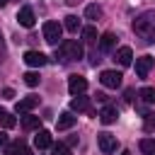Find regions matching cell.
I'll use <instances>...</instances> for the list:
<instances>
[{
  "label": "cell",
  "mask_w": 155,
  "mask_h": 155,
  "mask_svg": "<svg viewBox=\"0 0 155 155\" xmlns=\"http://www.w3.org/2000/svg\"><path fill=\"white\" fill-rule=\"evenodd\" d=\"M121 155H128V153H121Z\"/></svg>",
  "instance_id": "cell-32"
},
{
  "label": "cell",
  "mask_w": 155,
  "mask_h": 155,
  "mask_svg": "<svg viewBox=\"0 0 155 155\" xmlns=\"http://www.w3.org/2000/svg\"><path fill=\"white\" fill-rule=\"evenodd\" d=\"M114 44H116V36H114L111 31H107V34L99 36V48H102V51H111Z\"/></svg>",
  "instance_id": "cell-18"
},
{
  "label": "cell",
  "mask_w": 155,
  "mask_h": 155,
  "mask_svg": "<svg viewBox=\"0 0 155 155\" xmlns=\"http://www.w3.org/2000/svg\"><path fill=\"white\" fill-rule=\"evenodd\" d=\"M138 97L145 102V104H155V87H143L138 92Z\"/></svg>",
  "instance_id": "cell-20"
},
{
  "label": "cell",
  "mask_w": 155,
  "mask_h": 155,
  "mask_svg": "<svg viewBox=\"0 0 155 155\" xmlns=\"http://www.w3.org/2000/svg\"><path fill=\"white\" fill-rule=\"evenodd\" d=\"M39 126H41V119L39 116H31V114H24L22 116V128L24 131H39Z\"/></svg>",
  "instance_id": "cell-13"
},
{
  "label": "cell",
  "mask_w": 155,
  "mask_h": 155,
  "mask_svg": "<svg viewBox=\"0 0 155 155\" xmlns=\"http://www.w3.org/2000/svg\"><path fill=\"white\" fill-rule=\"evenodd\" d=\"M2 97H5V99H12V97H15V90L5 87V90H2Z\"/></svg>",
  "instance_id": "cell-27"
},
{
  "label": "cell",
  "mask_w": 155,
  "mask_h": 155,
  "mask_svg": "<svg viewBox=\"0 0 155 155\" xmlns=\"http://www.w3.org/2000/svg\"><path fill=\"white\" fill-rule=\"evenodd\" d=\"M116 119H119L116 107H104V109L99 111V121H102V124H114Z\"/></svg>",
  "instance_id": "cell-12"
},
{
  "label": "cell",
  "mask_w": 155,
  "mask_h": 155,
  "mask_svg": "<svg viewBox=\"0 0 155 155\" xmlns=\"http://www.w3.org/2000/svg\"><path fill=\"white\" fill-rule=\"evenodd\" d=\"M99 82H102L104 87H111V90H116V87H121V73H119V70H102V75H99Z\"/></svg>",
  "instance_id": "cell-5"
},
{
  "label": "cell",
  "mask_w": 155,
  "mask_h": 155,
  "mask_svg": "<svg viewBox=\"0 0 155 155\" xmlns=\"http://www.w3.org/2000/svg\"><path fill=\"white\" fill-rule=\"evenodd\" d=\"M7 155H31V150L27 148L24 140H15V143L7 148Z\"/></svg>",
  "instance_id": "cell-17"
},
{
  "label": "cell",
  "mask_w": 155,
  "mask_h": 155,
  "mask_svg": "<svg viewBox=\"0 0 155 155\" xmlns=\"http://www.w3.org/2000/svg\"><path fill=\"white\" fill-rule=\"evenodd\" d=\"M82 39L87 41V44H92V41H97V27H82Z\"/></svg>",
  "instance_id": "cell-23"
},
{
  "label": "cell",
  "mask_w": 155,
  "mask_h": 155,
  "mask_svg": "<svg viewBox=\"0 0 155 155\" xmlns=\"http://www.w3.org/2000/svg\"><path fill=\"white\" fill-rule=\"evenodd\" d=\"M36 104H39V97L29 94V97H24V99H19V102H17L15 111H17V114H27V111H31V109H34Z\"/></svg>",
  "instance_id": "cell-10"
},
{
  "label": "cell",
  "mask_w": 155,
  "mask_h": 155,
  "mask_svg": "<svg viewBox=\"0 0 155 155\" xmlns=\"http://www.w3.org/2000/svg\"><path fill=\"white\" fill-rule=\"evenodd\" d=\"M68 5H78V2H82V0H65Z\"/></svg>",
  "instance_id": "cell-29"
},
{
  "label": "cell",
  "mask_w": 155,
  "mask_h": 155,
  "mask_svg": "<svg viewBox=\"0 0 155 155\" xmlns=\"http://www.w3.org/2000/svg\"><path fill=\"white\" fill-rule=\"evenodd\" d=\"M34 145L39 148V150H44V148H48L51 145V133L48 131H36V136H34Z\"/></svg>",
  "instance_id": "cell-14"
},
{
  "label": "cell",
  "mask_w": 155,
  "mask_h": 155,
  "mask_svg": "<svg viewBox=\"0 0 155 155\" xmlns=\"http://www.w3.org/2000/svg\"><path fill=\"white\" fill-rule=\"evenodd\" d=\"M2 143H5V136H2V133H0V145H2Z\"/></svg>",
  "instance_id": "cell-31"
},
{
  "label": "cell",
  "mask_w": 155,
  "mask_h": 155,
  "mask_svg": "<svg viewBox=\"0 0 155 155\" xmlns=\"http://www.w3.org/2000/svg\"><path fill=\"white\" fill-rule=\"evenodd\" d=\"M114 61H119V65H121V68H126V65H131V61H133V51H131L128 46H121V48L116 51Z\"/></svg>",
  "instance_id": "cell-11"
},
{
  "label": "cell",
  "mask_w": 155,
  "mask_h": 155,
  "mask_svg": "<svg viewBox=\"0 0 155 155\" xmlns=\"http://www.w3.org/2000/svg\"><path fill=\"white\" fill-rule=\"evenodd\" d=\"M22 78H24V82H27L29 87H36V85H39V80H41V78H39V73H34V70H29V73H24Z\"/></svg>",
  "instance_id": "cell-25"
},
{
  "label": "cell",
  "mask_w": 155,
  "mask_h": 155,
  "mask_svg": "<svg viewBox=\"0 0 155 155\" xmlns=\"http://www.w3.org/2000/svg\"><path fill=\"white\" fill-rule=\"evenodd\" d=\"M7 2H10V0H0V7H5V5H7Z\"/></svg>",
  "instance_id": "cell-30"
},
{
  "label": "cell",
  "mask_w": 155,
  "mask_h": 155,
  "mask_svg": "<svg viewBox=\"0 0 155 155\" xmlns=\"http://www.w3.org/2000/svg\"><path fill=\"white\" fill-rule=\"evenodd\" d=\"M61 34H63V27L58 22H44V41L46 44H58L61 41Z\"/></svg>",
  "instance_id": "cell-3"
},
{
  "label": "cell",
  "mask_w": 155,
  "mask_h": 155,
  "mask_svg": "<svg viewBox=\"0 0 155 155\" xmlns=\"http://www.w3.org/2000/svg\"><path fill=\"white\" fill-rule=\"evenodd\" d=\"M0 126H2V128H12V126H17V119H15L7 109H2V107H0Z\"/></svg>",
  "instance_id": "cell-19"
},
{
  "label": "cell",
  "mask_w": 155,
  "mask_h": 155,
  "mask_svg": "<svg viewBox=\"0 0 155 155\" xmlns=\"http://www.w3.org/2000/svg\"><path fill=\"white\" fill-rule=\"evenodd\" d=\"M140 153L143 155H155V138H143L140 140Z\"/></svg>",
  "instance_id": "cell-21"
},
{
  "label": "cell",
  "mask_w": 155,
  "mask_h": 155,
  "mask_svg": "<svg viewBox=\"0 0 155 155\" xmlns=\"http://www.w3.org/2000/svg\"><path fill=\"white\" fill-rule=\"evenodd\" d=\"M5 61V41H2V34H0V63Z\"/></svg>",
  "instance_id": "cell-28"
},
{
  "label": "cell",
  "mask_w": 155,
  "mask_h": 155,
  "mask_svg": "<svg viewBox=\"0 0 155 155\" xmlns=\"http://www.w3.org/2000/svg\"><path fill=\"white\" fill-rule=\"evenodd\" d=\"M46 56L41 53V51H27L24 53V63L29 65V68H41V65H46Z\"/></svg>",
  "instance_id": "cell-7"
},
{
  "label": "cell",
  "mask_w": 155,
  "mask_h": 155,
  "mask_svg": "<svg viewBox=\"0 0 155 155\" xmlns=\"http://www.w3.org/2000/svg\"><path fill=\"white\" fill-rule=\"evenodd\" d=\"M133 31L145 41V44H155V19L153 15H143L133 22Z\"/></svg>",
  "instance_id": "cell-1"
},
{
  "label": "cell",
  "mask_w": 155,
  "mask_h": 155,
  "mask_svg": "<svg viewBox=\"0 0 155 155\" xmlns=\"http://www.w3.org/2000/svg\"><path fill=\"white\" fill-rule=\"evenodd\" d=\"M56 58H61L63 63H68V61H80V58H82V44H80V41H73V39L61 41V46H58V51H56Z\"/></svg>",
  "instance_id": "cell-2"
},
{
  "label": "cell",
  "mask_w": 155,
  "mask_h": 155,
  "mask_svg": "<svg viewBox=\"0 0 155 155\" xmlns=\"http://www.w3.org/2000/svg\"><path fill=\"white\" fill-rule=\"evenodd\" d=\"M63 27H65L68 31H78V29H80V19H78L75 15H68V17H65V24H63Z\"/></svg>",
  "instance_id": "cell-24"
},
{
  "label": "cell",
  "mask_w": 155,
  "mask_h": 155,
  "mask_svg": "<svg viewBox=\"0 0 155 155\" xmlns=\"http://www.w3.org/2000/svg\"><path fill=\"white\" fill-rule=\"evenodd\" d=\"M53 153H56V155H70V148L63 145V143H56V145H53Z\"/></svg>",
  "instance_id": "cell-26"
},
{
  "label": "cell",
  "mask_w": 155,
  "mask_h": 155,
  "mask_svg": "<svg viewBox=\"0 0 155 155\" xmlns=\"http://www.w3.org/2000/svg\"><path fill=\"white\" fill-rule=\"evenodd\" d=\"M97 145H99V150L102 153H114L116 148H119V140H116V136H111V133H99L97 136Z\"/></svg>",
  "instance_id": "cell-4"
},
{
  "label": "cell",
  "mask_w": 155,
  "mask_h": 155,
  "mask_svg": "<svg viewBox=\"0 0 155 155\" xmlns=\"http://www.w3.org/2000/svg\"><path fill=\"white\" fill-rule=\"evenodd\" d=\"M68 90H70V94H82L87 90V80L82 75H70L68 78Z\"/></svg>",
  "instance_id": "cell-8"
},
{
  "label": "cell",
  "mask_w": 155,
  "mask_h": 155,
  "mask_svg": "<svg viewBox=\"0 0 155 155\" xmlns=\"http://www.w3.org/2000/svg\"><path fill=\"white\" fill-rule=\"evenodd\" d=\"M70 109L73 111H90V99L82 94H75V99L70 102Z\"/></svg>",
  "instance_id": "cell-15"
},
{
  "label": "cell",
  "mask_w": 155,
  "mask_h": 155,
  "mask_svg": "<svg viewBox=\"0 0 155 155\" xmlns=\"http://www.w3.org/2000/svg\"><path fill=\"white\" fill-rule=\"evenodd\" d=\"M73 124H75V116H73L70 111H63V114L58 116V121H56V128H58V131H65V128H70Z\"/></svg>",
  "instance_id": "cell-16"
},
{
  "label": "cell",
  "mask_w": 155,
  "mask_h": 155,
  "mask_svg": "<svg viewBox=\"0 0 155 155\" xmlns=\"http://www.w3.org/2000/svg\"><path fill=\"white\" fill-rule=\"evenodd\" d=\"M85 17L87 19H99L102 17V7L99 5H87L85 7Z\"/></svg>",
  "instance_id": "cell-22"
},
{
  "label": "cell",
  "mask_w": 155,
  "mask_h": 155,
  "mask_svg": "<svg viewBox=\"0 0 155 155\" xmlns=\"http://www.w3.org/2000/svg\"><path fill=\"white\" fill-rule=\"evenodd\" d=\"M17 22H19L22 27L31 29V27H34V22H36V17H34V10H31V7H22V10L17 12Z\"/></svg>",
  "instance_id": "cell-9"
},
{
  "label": "cell",
  "mask_w": 155,
  "mask_h": 155,
  "mask_svg": "<svg viewBox=\"0 0 155 155\" xmlns=\"http://www.w3.org/2000/svg\"><path fill=\"white\" fill-rule=\"evenodd\" d=\"M153 65H155V58H153V56H140V58H136V75H138V78H148V73L153 70Z\"/></svg>",
  "instance_id": "cell-6"
}]
</instances>
